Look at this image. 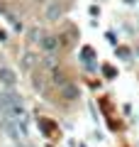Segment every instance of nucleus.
<instances>
[{
	"label": "nucleus",
	"mask_w": 139,
	"mask_h": 147,
	"mask_svg": "<svg viewBox=\"0 0 139 147\" xmlns=\"http://www.w3.org/2000/svg\"><path fill=\"white\" fill-rule=\"evenodd\" d=\"M0 115L5 120L10 137L25 142L29 137V120H27V110L25 103L20 100V96L15 91H3L0 93Z\"/></svg>",
	"instance_id": "f257e3e1"
},
{
	"label": "nucleus",
	"mask_w": 139,
	"mask_h": 147,
	"mask_svg": "<svg viewBox=\"0 0 139 147\" xmlns=\"http://www.w3.org/2000/svg\"><path fill=\"white\" fill-rule=\"evenodd\" d=\"M56 81H61V84H63V79H61V76H56ZM68 93H66V98H73V96H76V88H73V86H68Z\"/></svg>",
	"instance_id": "20e7f679"
},
{
	"label": "nucleus",
	"mask_w": 139,
	"mask_h": 147,
	"mask_svg": "<svg viewBox=\"0 0 139 147\" xmlns=\"http://www.w3.org/2000/svg\"><path fill=\"white\" fill-rule=\"evenodd\" d=\"M56 47H59V42H56V37H51V34H46L44 39H41V49H44L46 54H56Z\"/></svg>",
	"instance_id": "7ed1b4c3"
},
{
	"label": "nucleus",
	"mask_w": 139,
	"mask_h": 147,
	"mask_svg": "<svg viewBox=\"0 0 139 147\" xmlns=\"http://www.w3.org/2000/svg\"><path fill=\"white\" fill-rule=\"evenodd\" d=\"M0 84L5 86L7 91H12V86H15V74H12L10 69L3 66V69H0Z\"/></svg>",
	"instance_id": "f03ea898"
}]
</instances>
